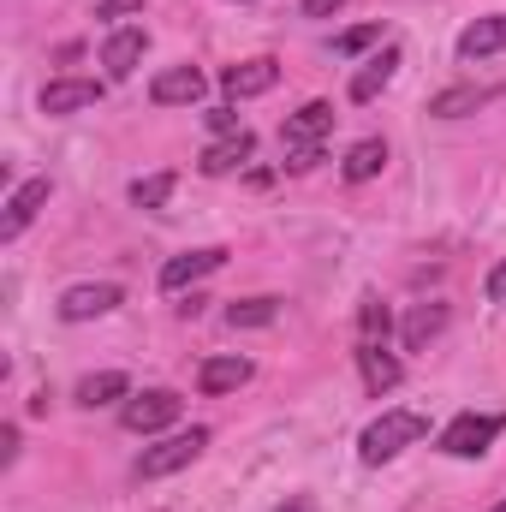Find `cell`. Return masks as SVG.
<instances>
[{
  "label": "cell",
  "mask_w": 506,
  "mask_h": 512,
  "mask_svg": "<svg viewBox=\"0 0 506 512\" xmlns=\"http://www.w3.org/2000/svg\"><path fill=\"white\" fill-rule=\"evenodd\" d=\"M120 423H126L131 435H155V429L179 423V393H167V387H149V393H137V399H126Z\"/></svg>",
  "instance_id": "5b68a950"
},
{
  "label": "cell",
  "mask_w": 506,
  "mask_h": 512,
  "mask_svg": "<svg viewBox=\"0 0 506 512\" xmlns=\"http://www.w3.org/2000/svg\"><path fill=\"white\" fill-rule=\"evenodd\" d=\"M120 286L114 280H84V286H66L60 292V322H96L108 310H120Z\"/></svg>",
  "instance_id": "277c9868"
},
{
  "label": "cell",
  "mask_w": 506,
  "mask_h": 512,
  "mask_svg": "<svg viewBox=\"0 0 506 512\" xmlns=\"http://www.w3.org/2000/svg\"><path fill=\"white\" fill-rule=\"evenodd\" d=\"M251 376H256V364L233 352V358H209V364L197 370V387H203V393H239Z\"/></svg>",
  "instance_id": "9a60e30c"
},
{
  "label": "cell",
  "mask_w": 506,
  "mask_h": 512,
  "mask_svg": "<svg viewBox=\"0 0 506 512\" xmlns=\"http://www.w3.org/2000/svg\"><path fill=\"white\" fill-rule=\"evenodd\" d=\"M239 6H245V0H239Z\"/></svg>",
  "instance_id": "d6a6232c"
},
{
  "label": "cell",
  "mask_w": 506,
  "mask_h": 512,
  "mask_svg": "<svg viewBox=\"0 0 506 512\" xmlns=\"http://www.w3.org/2000/svg\"><path fill=\"white\" fill-rule=\"evenodd\" d=\"M209 447V429H179V435H167V441H155V447H143L137 453V477H173V471H185L197 453Z\"/></svg>",
  "instance_id": "3957f363"
},
{
  "label": "cell",
  "mask_w": 506,
  "mask_h": 512,
  "mask_svg": "<svg viewBox=\"0 0 506 512\" xmlns=\"http://www.w3.org/2000/svg\"><path fill=\"white\" fill-rule=\"evenodd\" d=\"M441 328H447V304H417V310L405 316V352H423Z\"/></svg>",
  "instance_id": "44dd1931"
},
{
  "label": "cell",
  "mask_w": 506,
  "mask_h": 512,
  "mask_svg": "<svg viewBox=\"0 0 506 512\" xmlns=\"http://www.w3.org/2000/svg\"><path fill=\"white\" fill-rule=\"evenodd\" d=\"M227 262V251L221 245H203V251H179L161 262V292H185V286H197L203 274H215Z\"/></svg>",
  "instance_id": "52a82bcc"
},
{
  "label": "cell",
  "mask_w": 506,
  "mask_h": 512,
  "mask_svg": "<svg viewBox=\"0 0 506 512\" xmlns=\"http://www.w3.org/2000/svg\"><path fill=\"white\" fill-rule=\"evenodd\" d=\"M280 512H310V501H292V507H280Z\"/></svg>",
  "instance_id": "4dcf8cb0"
},
{
  "label": "cell",
  "mask_w": 506,
  "mask_h": 512,
  "mask_svg": "<svg viewBox=\"0 0 506 512\" xmlns=\"http://www.w3.org/2000/svg\"><path fill=\"white\" fill-rule=\"evenodd\" d=\"M370 42H381V24H358V30H346L334 48H340V54H364Z\"/></svg>",
  "instance_id": "d4e9b609"
},
{
  "label": "cell",
  "mask_w": 506,
  "mask_h": 512,
  "mask_svg": "<svg viewBox=\"0 0 506 512\" xmlns=\"http://www.w3.org/2000/svg\"><path fill=\"white\" fill-rule=\"evenodd\" d=\"M393 72H399V48L387 42V48H381L376 60H364V66L352 72V102H376L381 90L393 84Z\"/></svg>",
  "instance_id": "5bb4252c"
},
{
  "label": "cell",
  "mask_w": 506,
  "mask_h": 512,
  "mask_svg": "<svg viewBox=\"0 0 506 512\" xmlns=\"http://www.w3.org/2000/svg\"><path fill=\"white\" fill-rule=\"evenodd\" d=\"M251 155H256V137H251V131H239V137H221V143H209L197 167H203L209 179H221V173H233V167H245Z\"/></svg>",
  "instance_id": "2e32d148"
},
{
  "label": "cell",
  "mask_w": 506,
  "mask_h": 512,
  "mask_svg": "<svg viewBox=\"0 0 506 512\" xmlns=\"http://www.w3.org/2000/svg\"><path fill=\"white\" fill-rule=\"evenodd\" d=\"M167 197H173V173H149V179L131 185V203H137V209H161Z\"/></svg>",
  "instance_id": "cb8c5ba5"
},
{
  "label": "cell",
  "mask_w": 506,
  "mask_h": 512,
  "mask_svg": "<svg viewBox=\"0 0 506 512\" xmlns=\"http://www.w3.org/2000/svg\"><path fill=\"white\" fill-rule=\"evenodd\" d=\"M12 459H18V429L6 423V429H0V465H12Z\"/></svg>",
  "instance_id": "f1b7e54d"
},
{
  "label": "cell",
  "mask_w": 506,
  "mask_h": 512,
  "mask_svg": "<svg viewBox=\"0 0 506 512\" xmlns=\"http://www.w3.org/2000/svg\"><path fill=\"white\" fill-rule=\"evenodd\" d=\"M203 90H209V78L197 66H167V72L149 78V102L155 108H191V102H203Z\"/></svg>",
  "instance_id": "8992f818"
},
{
  "label": "cell",
  "mask_w": 506,
  "mask_h": 512,
  "mask_svg": "<svg viewBox=\"0 0 506 512\" xmlns=\"http://www.w3.org/2000/svg\"><path fill=\"white\" fill-rule=\"evenodd\" d=\"M501 429H506L501 411H459V417L441 429V453H447V459H477V453L495 447Z\"/></svg>",
  "instance_id": "7a4b0ae2"
},
{
  "label": "cell",
  "mask_w": 506,
  "mask_h": 512,
  "mask_svg": "<svg viewBox=\"0 0 506 512\" xmlns=\"http://www.w3.org/2000/svg\"><path fill=\"white\" fill-rule=\"evenodd\" d=\"M280 316V298H245V304H227V322L233 328H268Z\"/></svg>",
  "instance_id": "7402d4cb"
},
{
  "label": "cell",
  "mask_w": 506,
  "mask_h": 512,
  "mask_svg": "<svg viewBox=\"0 0 506 512\" xmlns=\"http://www.w3.org/2000/svg\"><path fill=\"white\" fill-rule=\"evenodd\" d=\"M143 12V0H102L96 6V18H137Z\"/></svg>",
  "instance_id": "4316f807"
},
{
  "label": "cell",
  "mask_w": 506,
  "mask_h": 512,
  "mask_svg": "<svg viewBox=\"0 0 506 512\" xmlns=\"http://www.w3.org/2000/svg\"><path fill=\"white\" fill-rule=\"evenodd\" d=\"M48 191H54L48 179H24V185H18V191L6 197V215H0V245H12V239H18V233H24V227L36 221V215H42Z\"/></svg>",
  "instance_id": "ba28073f"
},
{
  "label": "cell",
  "mask_w": 506,
  "mask_h": 512,
  "mask_svg": "<svg viewBox=\"0 0 506 512\" xmlns=\"http://www.w3.org/2000/svg\"><path fill=\"white\" fill-rule=\"evenodd\" d=\"M358 346H387V310H381L376 298L358 304Z\"/></svg>",
  "instance_id": "603a6c76"
},
{
  "label": "cell",
  "mask_w": 506,
  "mask_h": 512,
  "mask_svg": "<svg viewBox=\"0 0 506 512\" xmlns=\"http://www.w3.org/2000/svg\"><path fill=\"white\" fill-rule=\"evenodd\" d=\"M381 167H387V143H381V137H364V143H352V149H346V161H340V173H346L352 185L376 179Z\"/></svg>",
  "instance_id": "d6986e66"
},
{
  "label": "cell",
  "mask_w": 506,
  "mask_h": 512,
  "mask_svg": "<svg viewBox=\"0 0 506 512\" xmlns=\"http://www.w3.org/2000/svg\"><path fill=\"white\" fill-rule=\"evenodd\" d=\"M334 131V108L328 102H304L286 126H280V149H310V143H322Z\"/></svg>",
  "instance_id": "7c38bea8"
},
{
  "label": "cell",
  "mask_w": 506,
  "mask_h": 512,
  "mask_svg": "<svg viewBox=\"0 0 506 512\" xmlns=\"http://www.w3.org/2000/svg\"><path fill=\"white\" fill-rule=\"evenodd\" d=\"M274 84H280V60H268V54H262V60H239V66H227V72H221V90H227L233 102L268 96Z\"/></svg>",
  "instance_id": "9c48e42d"
},
{
  "label": "cell",
  "mask_w": 506,
  "mask_h": 512,
  "mask_svg": "<svg viewBox=\"0 0 506 512\" xmlns=\"http://www.w3.org/2000/svg\"><path fill=\"white\" fill-rule=\"evenodd\" d=\"M102 102V78H54L48 90H42V114H84V108H96Z\"/></svg>",
  "instance_id": "30bf717a"
},
{
  "label": "cell",
  "mask_w": 506,
  "mask_h": 512,
  "mask_svg": "<svg viewBox=\"0 0 506 512\" xmlns=\"http://www.w3.org/2000/svg\"><path fill=\"white\" fill-rule=\"evenodd\" d=\"M126 393H131V382L120 376V370H96V376H84V382H78V393H72V399L96 411V405H114V399H126Z\"/></svg>",
  "instance_id": "ffe728a7"
},
{
  "label": "cell",
  "mask_w": 506,
  "mask_h": 512,
  "mask_svg": "<svg viewBox=\"0 0 506 512\" xmlns=\"http://www.w3.org/2000/svg\"><path fill=\"white\" fill-rule=\"evenodd\" d=\"M501 48H506V12H489V18L459 30V60H489Z\"/></svg>",
  "instance_id": "4fadbf2b"
},
{
  "label": "cell",
  "mask_w": 506,
  "mask_h": 512,
  "mask_svg": "<svg viewBox=\"0 0 506 512\" xmlns=\"http://www.w3.org/2000/svg\"><path fill=\"white\" fill-rule=\"evenodd\" d=\"M417 441H429V417L423 411H381L376 423L358 435V459L364 465H387V459H399Z\"/></svg>",
  "instance_id": "6da1fadb"
},
{
  "label": "cell",
  "mask_w": 506,
  "mask_h": 512,
  "mask_svg": "<svg viewBox=\"0 0 506 512\" xmlns=\"http://www.w3.org/2000/svg\"><path fill=\"white\" fill-rule=\"evenodd\" d=\"M209 131H215V137H239V114H233V108H209Z\"/></svg>",
  "instance_id": "484cf974"
},
{
  "label": "cell",
  "mask_w": 506,
  "mask_h": 512,
  "mask_svg": "<svg viewBox=\"0 0 506 512\" xmlns=\"http://www.w3.org/2000/svg\"><path fill=\"white\" fill-rule=\"evenodd\" d=\"M483 292H489L495 304H506V256L495 262V268H489V280H483Z\"/></svg>",
  "instance_id": "83f0119b"
},
{
  "label": "cell",
  "mask_w": 506,
  "mask_h": 512,
  "mask_svg": "<svg viewBox=\"0 0 506 512\" xmlns=\"http://www.w3.org/2000/svg\"><path fill=\"white\" fill-rule=\"evenodd\" d=\"M358 370H364V387H370V393H393L399 376H405L387 346H358Z\"/></svg>",
  "instance_id": "ac0fdd59"
},
{
  "label": "cell",
  "mask_w": 506,
  "mask_h": 512,
  "mask_svg": "<svg viewBox=\"0 0 506 512\" xmlns=\"http://www.w3.org/2000/svg\"><path fill=\"white\" fill-rule=\"evenodd\" d=\"M489 512H506V501H501V507H489Z\"/></svg>",
  "instance_id": "1f68e13d"
},
{
  "label": "cell",
  "mask_w": 506,
  "mask_h": 512,
  "mask_svg": "<svg viewBox=\"0 0 506 512\" xmlns=\"http://www.w3.org/2000/svg\"><path fill=\"white\" fill-rule=\"evenodd\" d=\"M501 90H489V84H459V90H441L435 102H429V114L435 120H459V114H477V108H489Z\"/></svg>",
  "instance_id": "e0dca14e"
},
{
  "label": "cell",
  "mask_w": 506,
  "mask_h": 512,
  "mask_svg": "<svg viewBox=\"0 0 506 512\" xmlns=\"http://www.w3.org/2000/svg\"><path fill=\"white\" fill-rule=\"evenodd\" d=\"M340 6H346V0H304L298 12H304V18H328V12H340Z\"/></svg>",
  "instance_id": "f546056e"
},
{
  "label": "cell",
  "mask_w": 506,
  "mask_h": 512,
  "mask_svg": "<svg viewBox=\"0 0 506 512\" xmlns=\"http://www.w3.org/2000/svg\"><path fill=\"white\" fill-rule=\"evenodd\" d=\"M143 48H149V30H143V24H120V30H114V36L102 42V66H108V78H114V84L137 72Z\"/></svg>",
  "instance_id": "8fae6325"
}]
</instances>
